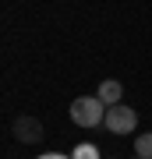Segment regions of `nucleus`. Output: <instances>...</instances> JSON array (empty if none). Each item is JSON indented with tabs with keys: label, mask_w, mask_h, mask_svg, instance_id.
Returning a JSON list of instances; mask_svg holds the SVG:
<instances>
[{
	"label": "nucleus",
	"mask_w": 152,
	"mask_h": 159,
	"mask_svg": "<svg viewBox=\"0 0 152 159\" xmlns=\"http://www.w3.org/2000/svg\"><path fill=\"white\" fill-rule=\"evenodd\" d=\"M14 138L25 142V145H35V142L43 138V120H35V117H18V120H14Z\"/></svg>",
	"instance_id": "obj_3"
},
{
	"label": "nucleus",
	"mask_w": 152,
	"mask_h": 159,
	"mask_svg": "<svg viewBox=\"0 0 152 159\" xmlns=\"http://www.w3.org/2000/svg\"><path fill=\"white\" fill-rule=\"evenodd\" d=\"M106 102H103L99 96H78L71 102V120L78 127H99L103 120H106Z\"/></svg>",
	"instance_id": "obj_1"
},
{
	"label": "nucleus",
	"mask_w": 152,
	"mask_h": 159,
	"mask_svg": "<svg viewBox=\"0 0 152 159\" xmlns=\"http://www.w3.org/2000/svg\"><path fill=\"white\" fill-rule=\"evenodd\" d=\"M96 96L106 102V106H117V102H120V96H124V85H120V81H113V78H106V81H99Z\"/></svg>",
	"instance_id": "obj_4"
},
{
	"label": "nucleus",
	"mask_w": 152,
	"mask_h": 159,
	"mask_svg": "<svg viewBox=\"0 0 152 159\" xmlns=\"http://www.w3.org/2000/svg\"><path fill=\"white\" fill-rule=\"evenodd\" d=\"M135 156L138 159H152V131L141 134V138H135Z\"/></svg>",
	"instance_id": "obj_5"
},
{
	"label": "nucleus",
	"mask_w": 152,
	"mask_h": 159,
	"mask_svg": "<svg viewBox=\"0 0 152 159\" xmlns=\"http://www.w3.org/2000/svg\"><path fill=\"white\" fill-rule=\"evenodd\" d=\"M110 159H113V156H110Z\"/></svg>",
	"instance_id": "obj_8"
},
{
	"label": "nucleus",
	"mask_w": 152,
	"mask_h": 159,
	"mask_svg": "<svg viewBox=\"0 0 152 159\" xmlns=\"http://www.w3.org/2000/svg\"><path fill=\"white\" fill-rule=\"evenodd\" d=\"M106 131H113V134H131V131L138 127V113L131 106H124V102H117V106L106 110Z\"/></svg>",
	"instance_id": "obj_2"
},
{
	"label": "nucleus",
	"mask_w": 152,
	"mask_h": 159,
	"mask_svg": "<svg viewBox=\"0 0 152 159\" xmlns=\"http://www.w3.org/2000/svg\"><path fill=\"white\" fill-rule=\"evenodd\" d=\"M39 159H71V156H64V152H46V156H39Z\"/></svg>",
	"instance_id": "obj_7"
},
{
	"label": "nucleus",
	"mask_w": 152,
	"mask_h": 159,
	"mask_svg": "<svg viewBox=\"0 0 152 159\" xmlns=\"http://www.w3.org/2000/svg\"><path fill=\"white\" fill-rule=\"evenodd\" d=\"M71 159H103V156H99V148H96V145L85 142V145H78V148L71 152Z\"/></svg>",
	"instance_id": "obj_6"
}]
</instances>
